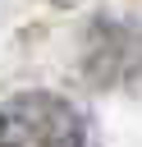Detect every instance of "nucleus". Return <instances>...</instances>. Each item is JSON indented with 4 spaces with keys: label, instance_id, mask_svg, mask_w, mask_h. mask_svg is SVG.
<instances>
[{
    "label": "nucleus",
    "instance_id": "obj_1",
    "mask_svg": "<svg viewBox=\"0 0 142 147\" xmlns=\"http://www.w3.org/2000/svg\"><path fill=\"white\" fill-rule=\"evenodd\" d=\"M0 147H92V129L69 101L27 92L0 106Z\"/></svg>",
    "mask_w": 142,
    "mask_h": 147
}]
</instances>
